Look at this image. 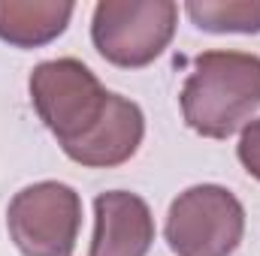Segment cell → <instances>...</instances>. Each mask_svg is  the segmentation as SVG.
I'll use <instances>...</instances> for the list:
<instances>
[{
  "instance_id": "obj_10",
  "label": "cell",
  "mask_w": 260,
  "mask_h": 256,
  "mask_svg": "<svg viewBox=\"0 0 260 256\" xmlns=\"http://www.w3.org/2000/svg\"><path fill=\"white\" fill-rule=\"evenodd\" d=\"M236 157H239V163L245 166V172L260 181V118L248 121V124L242 127L239 145H236Z\"/></svg>"
},
{
  "instance_id": "obj_9",
  "label": "cell",
  "mask_w": 260,
  "mask_h": 256,
  "mask_svg": "<svg viewBox=\"0 0 260 256\" xmlns=\"http://www.w3.org/2000/svg\"><path fill=\"white\" fill-rule=\"evenodd\" d=\"M185 12L206 33H260V0H188Z\"/></svg>"
},
{
  "instance_id": "obj_2",
  "label": "cell",
  "mask_w": 260,
  "mask_h": 256,
  "mask_svg": "<svg viewBox=\"0 0 260 256\" xmlns=\"http://www.w3.org/2000/svg\"><path fill=\"white\" fill-rule=\"evenodd\" d=\"M176 24L173 0H100L91 15V42L112 66L142 69L167 52Z\"/></svg>"
},
{
  "instance_id": "obj_8",
  "label": "cell",
  "mask_w": 260,
  "mask_h": 256,
  "mask_svg": "<svg viewBox=\"0 0 260 256\" xmlns=\"http://www.w3.org/2000/svg\"><path fill=\"white\" fill-rule=\"evenodd\" d=\"M70 0H0V39L15 49H43L67 30Z\"/></svg>"
},
{
  "instance_id": "obj_5",
  "label": "cell",
  "mask_w": 260,
  "mask_h": 256,
  "mask_svg": "<svg viewBox=\"0 0 260 256\" xmlns=\"http://www.w3.org/2000/svg\"><path fill=\"white\" fill-rule=\"evenodd\" d=\"M6 229L21 256H73L82 196L64 181H37L9 199Z\"/></svg>"
},
{
  "instance_id": "obj_3",
  "label": "cell",
  "mask_w": 260,
  "mask_h": 256,
  "mask_svg": "<svg viewBox=\"0 0 260 256\" xmlns=\"http://www.w3.org/2000/svg\"><path fill=\"white\" fill-rule=\"evenodd\" d=\"M30 103L46 130L67 148L88 136L109 106V91L100 78L76 58L43 61L27 78Z\"/></svg>"
},
{
  "instance_id": "obj_6",
  "label": "cell",
  "mask_w": 260,
  "mask_h": 256,
  "mask_svg": "<svg viewBox=\"0 0 260 256\" xmlns=\"http://www.w3.org/2000/svg\"><path fill=\"white\" fill-rule=\"evenodd\" d=\"M154 217L142 196L106 190L94 199V238L88 256H148Z\"/></svg>"
},
{
  "instance_id": "obj_1",
  "label": "cell",
  "mask_w": 260,
  "mask_h": 256,
  "mask_svg": "<svg viewBox=\"0 0 260 256\" xmlns=\"http://www.w3.org/2000/svg\"><path fill=\"white\" fill-rule=\"evenodd\" d=\"M185 124L206 139H230L260 109V58L251 52H203L179 94Z\"/></svg>"
},
{
  "instance_id": "obj_4",
  "label": "cell",
  "mask_w": 260,
  "mask_h": 256,
  "mask_svg": "<svg viewBox=\"0 0 260 256\" xmlns=\"http://www.w3.org/2000/svg\"><path fill=\"white\" fill-rule=\"evenodd\" d=\"M164 235L176 256H233L245 235V208L221 184H194L173 199Z\"/></svg>"
},
{
  "instance_id": "obj_7",
  "label": "cell",
  "mask_w": 260,
  "mask_h": 256,
  "mask_svg": "<svg viewBox=\"0 0 260 256\" xmlns=\"http://www.w3.org/2000/svg\"><path fill=\"white\" fill-rule=\"evenodd\" d=\"M142 136H145L142 109L127 97L112 94L97 127L88 136H82L79 142L67 145L64 154L85 169H115L139 151Z\"/></svg>"
}]
</instances>
